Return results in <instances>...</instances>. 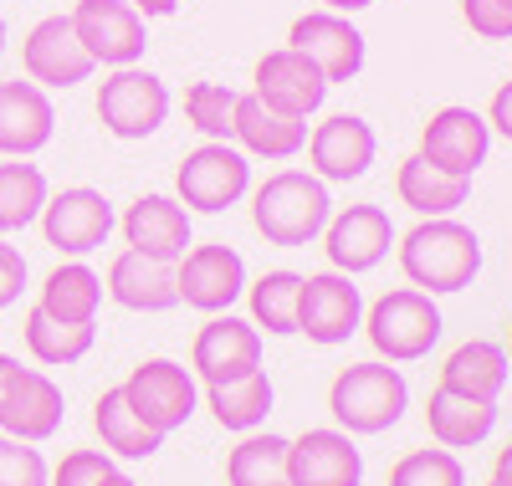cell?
I'll use <instances>...</instances> for the list:
<instances>
[{
  "mask_svg": "<svg viewBox=\"0 0 512 486\" xmlns=\"http://www.w3.org/2000/svg\"><path fill=\"white\" fill-rule=\"evenodd\" d=\"M400 272L415 292H466L482 272V236L472 226H461L456 215L420 220L400 236Z\"/></svg>",
  "mask_w": 512,
  "mask_h": 486,
  "instance_id": "obj_1",
  "label": "cell"
},
{
  "mask_svg": "<svg viewBox=\"0 0 512 486\" xmlns=\"http://www.w3.org/2000/svg\"><path fill=\"white\" fill-rule=\"evenodd\" d=\"M333 215V195L308 169H277L251 190V226L267 246H313Z\"/></svg>",
  "mask_w": 512,
  "mask_h": 486,
  "instance_id": "obj_2",
  "label": "cell"
},
{
  "mask_svg": "<svg viewBox=\"0 0 512 486\" xmlns=\"http://www.w3.org/2000/svg\"><path fill=\"white\" fill-rule=\"evenodd\" d=\"M405 410H410V384L384 359L349 364L328 384V415L344 435H384V430L400 425Z\"/></svg>",
  "mask_w": 512,
  "mask_h": 486,
  "instance_id": "obj_3",
  "label": "cell"
},
{
  "mask_svg": "<svg viewBox=\"0 0 512 486\" xmlns=\"http://www.w3.org/2000/svg\"><path fill=\"white\" fill-rule=\"evenodd\" d=\"M374 343V353L384 364H415L425 359L436 343H441V307L431 292H415V287H395V292H384L364 307V323H359Z\"/></svg>",
  "mask_w": 512,
  "mask_h": 486,
  "instance_id": "obj_4",
  "label": "cell"
},
{
  "mask_svg": "<svg viewBox=\"0 0 512 486\" xmlns=\"http://www.w3.org/2000/svg\"><path fill=\"white\" fill-rule=\"evenodd\" d=\"M251 195V159L236 144H200L175 169V200L190 215H221Z\"/></svg>",
  "mask_w": 512,
  "mask_h": 486,
  "instance_id": "obj_5",
  "label": "cell"
},
{
  "mask_svg": "<svg viewBox=\"0 0 512 486\" xmlns=\"http://www.w3.org/2000/svg\"><path fill=\"white\" fill-rule=\"evenodd\" d=\"M169 118V87L164 77L144 72V67H113L98 82V123L113 139L139 144L149 134H159Z\"/></svg>",
  "mask_w": 512,
  "mask_h": 486,
  "instance_id": "obj_6",
  "label": "cell"
},
{
  "mask_svg": "<svg viewBox=\"0 0 512 486\" xmlns=\"http://www.w3.org/2000/svg\"><path fill=\"white\" fill-rule=\"evenodd\" d=\"M123 400L128 410H134L154 435H175L190 425L195 405H200V389H195V374L175 359H144L134 374H128L123 384Z\"/></svg>",
  "mask_w": 512,
  "mask_h": 486,
  "instance_id": "obj_7",
  "label": "cell"
},
{
  "mask_svg": "<svg viewBox=\"0 0 512 486\" xmlns=\"http://www.w3.org/2000/svg\"><path fill=\"white\" fill-rule=\"evenodd\" d=\"M36 220H41V236H47L52 251L82 261V256H93V251L113 236L118 210H113V200H108L103 190H93V185H72V190L47 195V205H41Z\"/></svg>",
  "mask_w": 512,
  "mask_h": 486,
  "instance_id": "obj_8",
  "label": "cell"
},
{
  "mask_svg": "<svg viewBox=\"0 0 512 486\" xmlns=\"http://www.w3.org/2000/svg\"><path fill=\"white\" fill-rule=\"evenodd\" d=\"M82 52L93 57V67H139L149 47V21L128 6V0H77V11L67 16Z\"/></svg>",
  "mask_w": 512,
  "mask_h": 486,
  "instance_id": "obj_9",
  "label": "cell"
},
{
  "mask_svg": "<svg viewBox=\"0 0 512 486\" xmlns=\"http://www.w3.org/2000/svg\"><path fill=\"white\" fill-rule=\"evenodd\" d=\"M395 220L384 205H344L328 215L323 226V251H328V272H344V277H364L374 272L395 246Z\"/></svg>",
  "mask_w": 512,
  "mask_h": 486,
  "instance_id": "obj_10",
  "label": "cell"
},
{
  "mask_svg": "<svg viewBox=\"0 0 512 486\" xmlns=\"http://www.w3.org/2000/svg\"><path fill=\"white\" fill-rule=\"evenodd\" d=\"M175 287H180V302L195 307V313H210V318L231 313V302L246 292V261L226 241L190 246L175 261Z\"/></svg>",
  "mask_w": 512,
  "mask_h": 486,
  "instance_id": "obj_11",
  "label": "cell"
},
{
  "mask_svg": "<svg viewBox=\"0 0 512 486\" xmlns=\"http://www.w3.org/2000/svg\"><path fill=\"white\" fill-rule=\"evenodd\" d=\"M364 323V297L344 272H313L297 287V333H308L323 348L349 343Z\"/></svg>",
  "mask_w": 512,
  "mask_h": 486,
  "instance_id": "obj_12",
  "label": "cell"
},
{
  "mask_svg": "<svg viewBox=\"0 0 512 486\" xmlns=\"http://www.w3.org/2000/svg\"><path fill=\"white\" fill-rule=\"evenodd\" d=\"M487 154H492V128L477 108H461V103L436 108L420 128V159L456 174V180H472L487 164Z\"/></svg>",
  "mask_w": 512,
  "mask_h": 486,
  "instance_id": "obj_13",
  "label": "cell"
},
{
  "mask_svg": "<svg viewBox=\"0 0 512 486\" xmlns=\"http://www.w3.org/2000/svg\"><path fill=\"white\" fill-rule=\"evenodd\" d=\"M251 98L262 103V108H272V113H282V118L308 123V118L323 108V98H328V82H323V72H318L303 52L277 47V52H267L262 62H256V72H251Z\"/></svg>",
  "mask_w": 512,
  "mask_h": 486,
  "instance_id": "obj_14",
  "label": "cell"
},
{
  "mask_svg": "<svg viewBox=\"0 0 512 486\" xmlns=\"http://www.w3.org/2000/svg\"><path fill=\"white\" fill-rule=\"evenodd\" d=\"M287 47L292 52H303L323 82H354L364 72V31L349 21V16H338V11H308V16H297L292 31H287Z\"/></svg>",
  "mask_w": 512,
  "mask_h": 486,
  "instance_id": "obj_15",
  "label": "cell"
},
{
  "mask_svg": "<svg viewBox=\"0 0 512 486\" xmlns=\"http://www.w3.org/2000/svg\"><path fill=\"white\" fill-rule=\"evenodd\" d=\"M374 154H379V139H374V128L359 113H333L308 134V159H313L308 174H318L323 185L364 180Z\"/></svg>",
  "mask_w": 512,
  "mask_h": 486,
  "instance_id": "obj_16",
  "label": "cell"
},
{
  "mask_svg": "<svg viewBox=\"0 0 512 486\" xmlns=\"http://www.w3.org/2000/svg\"><path fill=\"white\" fill-rule=\"evenodd\" d=\"M21 67H26V82H36V87H77V82H88L98 72L93 57L82 52V41H77L67 16H41L26 31Z\"/></svg>",
  "mask_w": 512,
  "mask_h": 486,
  "instance_id": "obj_17",
  "label": "cell"
},
{
  "mask_svg": "<svg viewBox=\"0 0 512 486\" xmlns=\"http://www.w3.org/2000/svg\"><path fill=\"white\" fill-rule=\"evenodd\" d=\"M190 369L205 384H226V379H246L262 369V333H256L246 318L216 313L190 343Z\"/></svg>",
  "mask_w": 512,
  "mask_h": 486,
  "instance_id": "obj_18",
  "label": "cell"
},
{
  "mask_svg": "<svg viewBox=\"0 0 512 486\" xmlns=\"http://www.w3.org/2000/svg\"><path fill=\"white\" fill-rule=\"evenodd\" d=\"M287 476H292V486H359L364 451L338 425L303 430L297 440H287Z\"/></svg>",
  "mask_w": 512,
  "mask_h": 486,
  "instance_id": "obj_19",
  "label": "cell"
},
{
  "mask_svg": "<svg viewBox=\"0 0 512 486\" xmlns=\"http://www.w3.org/2000/svg\"><path fill=\"white\" fill-rule=\"evenodd\" d=\"M118 226H123L128 251L169 261V267L190 251V210L175 195H139L134 205L118 215Z\"/></svg>",
  "mask_w": 512,
  "mask_h": 486,
  "instance_id": "obj_20",
  "label": "cell"
},
{
  "mask_svg": "<svg viewBox=\"0 0 512 486\" xmlns=\"http://www.w3.org/2000/svg\"><path fill=\"white\" fill-rule=\"evenodd\" d=\"M52 134H57V108L47 98V87H36L26 77L0 82V154L31 159L52 144Z\"/></svg>",
  "mask_w": 512,
  "mask_h": 486,
  "instance_id": "obj_21",
  "label": "cell"
},
{
  "mask_svg": "<svg viewBox=\"0 0 512 486\" xmlns=\"http://www.w3.org/2000/svg\"><path fill=\"white\" fill-rule=\"evenodd\" d=\"M62 415H67L62 389L41 369H16L6 405H0V430L11 440H26V446H41V440H52L62 430Z\"/></svg>",
  "mask_w": 512,
  "mask_h": 486,
  "instance_id": "obj_22",
  "label": "cell"
},
{
  "mask_svg": "<svg viewBox=\"0 0 512 486\" xmlns=\"http://www.w3.org/2000/svg\"><path fill=\"white\" fill-rule=\"evenodd\" d=\"M103 292L118 307H128V313H169V307H180L175 267H169V261H154V256H139V251H118L108 261Z\"/></svg>",
  "mask_w": 512,
  "mask_h": 486,
  "instance_id": "obj_23",
  "label": "cell"
},
{
  "mask_svg": "<svg viewBox=\"0 0 512 486\" xmlns=\"http://www.w3.org/2000/svg\"><path fill=\"white\" fill-rule=\"evenodd\" d=\"M231 139L246 159H267V164H282V159H297L308 149V123L297 118H282L272 108H262L251 93L236 98V113H231Z\"/></svg>",
  "mask_w": 512,
  "mask_h": 486,
  "instance_id": "obj_24",
  "label": "cell"
},
{
  "mask_svg": "<svg viewBox=\"0 0 512 486\" xmlns=\"http://www.w3.org/2000/svg\"><path fill=\"white\" fill-rule=\"evenodd\" d=\"M507 379H512V359L492 338H466L461 348L446 353V364H441V389L466 394V400H482V405L502 400Z\"/></svg>",
  "mask_w": 512,
  "mask_h": 486,
  "instance_id": "obj_25",
  "label": "cell"
},
{
  "mask_svg": "<svg viewBox=\"0 0 512 486\" xmlns=\"http://www.w3.org/2000/svg\"><path fill=\"white\" fill-rule=\"evenodd\" d=\"M425 425H431V440L441 451H472L497 430V405L466 400V394H451L436 384L431 400H425Z\"/></svg>",
  "mask_w": 512,
  "mask_h": 486,
  "instance_id": "obj_26",
  "label": "cell"
},
{
  "mask_svg": "<svg viewBox=\"0 0 512 486\" xmlns=\"http://www.w3.org/2000/svg\"><path fill=\"white\" fill-rule=\"evenodd\" d=\"M395 195L400 205H410L420 220H436V215H456L466 200H472V180H456V174L425 164L420 154H410L395 174Z\"/></svg>",
  "mask_w": 512,
  "mask_h": 486,
  "instance_id": "obj_27",
  "label": "cell"
},
{
  "mask_svg": "<svg viewBox=\"0 0 512 486\" xmlns=\"http://www.w3.org/2000/svg\"><path fill=\"white\" fill-rule=\"evenodd\" d=\"M36 307L57 323H98V307H103V277L88 267V261H62V267L47 272L41 282Z\"/></svg>",
  "mask_w": 512,
  "mask_h": 486,
  "instance_id": "obj_28",
  "label": "cell"
},
{
  "mask_svg": "<svg viewBox=\"0 0 512 486\" xmlns=\"http://www.w3.org/2000/svg\"><path fill=\"white\" fill-rule=\"evenodd\" d=\"M205 405L216 415L221 430H236V435H251L262 430L272 405H277V389L267 379V369H256L246 379H226V384H205Z\"/></svg>",
  "mask_w": 512,
  "mask_h": 486,
  "instance_id": "obj_29",
  "label": "cell"
},
{
  "mask_svg": "<svg viewBox=\"0 0 512 486\" xmlns=\"http://www.w3.org/2000/svg\"><path fill=\"white\" fill-rule=\"evenodd\" d=\"M93 430H98V440H103V451H108V456H123V461H149V456H159V446H164V435H154L134 410H128V400H123L118 384L98 394Z\"/></svg>",
  "mask_w": 512,
  "mask_h": 486,
  "instance_id": "obj_30",
  "label": "cell"
},
{
  "mask_svg": "<svg viewBox=\"0 0 512 486\" xmlns=\"http://www.w3.org/2000/svg\"><path fill=\"white\" fill-rule=\"evenodd\" d=\"M93 343H98V328L93 323H57V318L41 313V307H31V313H26V348H31V359L47 364V369L82 364L93 353Z\"/></svg>",
  "mask_w": 512,
  "mask_h": 486,
  "instance_id": "obj_31",
  "label": "cell"
},
{
  "mask_svg": "<svg viewBox=\"0 0 512 486\" xmlns=\"http://www.w3.org/2000/svg\"><path fill=\"white\" fill-rule=\"evenodd\" d=\"M226 486H292L287 476V440L272 430L241 435V446L226 456Z\"/></svg>",
  "mask_w": 512,
  "mask_h": 486,
  "instance_id": "obj_32",
  "label": "cell"
},
{
  "mask_svg": "<svg viewBox=\"0 0 512 486\" xmlns=\"http://www.w3.org/2000/svg\"><path fill=\"white\" fill-rule=\"evenodd\" d=\"M297 287H303V272H287V267L246 282L251 328H256V333H272V338L297 333Z\"/></svg>",
  "mask_w": 512,
  "mask_h": 486,
  "instance_id": "obj_33",
  "label": "cell"
},
{
  "mask_svg": "<svg viewBox=\"0 0 512 486\" xmlns=\"http://www.w3.org/2000/svg\"><path fill=\"white\" fill-rule=\"evenodd\" d=\"M47 174L26 159H6L0 164V236L36 226L41 205H47Z\"/></svg>",
  "mask_w": 512,
  "mask_h": 486,
  "instance_id": "obj_34",
  "label": "cell"
},
{
  "mask_svg": "<svg viewBox=\"0 0 512 486\" xmlns=\"http://www.w3.org/2000/svg\"><path fill=\"white\" fill-rule=\"evenodd\" d=\"M236 87L226 82H190L185 87V118L200 128L205 144H231V113H236Z\"/></svg>",
  "mask_w": 512,
  "mask_h": 486,
  "instance_id": "obj_35",
  "label": "cell"
},
{
  "mask_svg": "<svg viewBox=\"0 0 512 486\" xmlns=\"http://www.w3.org/2000/svg\"><path fill=\"white\" fill-rule=\"evenodd\" d=\"M390 486H466V466L456 451H410L390 466Z\"/></svg>",
  "mask_w": 512,
  "mask_h": 486,
  "instance_id": "obj_36",
  "label": "cell"
},
{
  "mask_svg": "<svg viewBox=\"0 0 512 486\" xmlns=\"http://www.w3.org/2000/svg\"><path fill=\"white\" fill-rule=\"evenodd\" d=\"M47 461H41L36 446H26V440H11L0 435V486H47Z\"/></svg>",
  "mask_w": 512,
  "mask_h": 486,
  "instance_id": "obj_37",
  "label": "cell"
},
{
  "mask_svg": "<svg viewBox=\"0 0 512 486\" xmlns=\"http://www.w3.org/2000/svg\"><path fill=\"white\" fill-rule=\"evenodd\" d=\"M113 456L108 451H67L62 466L47 476V486H103L113 476Z\"/></svg>",
  "mask_w": 512,
  "mask_h": 486,
  "instance_id": "obj_38",
  "label": "cell"
},
{
  "mask_svg": "<svg viewBox=\"0 0 512 486\" xmlns=\"http://www.w3.org/2000/svg\"><path fill=\"white\" fill-rule=\"evenodd\" d=\"M461 16L482 41H512V6L507 0H461Z\"/></svg>",
  "mask_w": 512,
  "mask_h": 486,
  "instance_id": "obj_39",
  "label": "cell"
},
{
  "mask_svg": "<svg viewBox=\"0 0 512 486\" xmlns=\"http://www.w3.org/2000/svg\"><path fill=\"white\" fill-rule=\"evenodd\" d=\"M21 287H26V256L0 236V313L21 302Z\"/></svg>",
  "mask_w": 512,
  "mask_h": 486,
  "instance_id": "obj_40",
  "label": "cell"
},
{
  "mask_svg": "<svg viewBox=\"0 0 512 486\" xmlns=\"http://www.w3.org/2000/svg\"><path fill=\"white\" fill-rule=\"evenodd\" d=\"M487 128H497V134L512 144V82H502L492 93V108H487Z\"/></svg>",
  "mask_w": 512,
  "mask_h": 486,
  "instance_id": "obj_41",
  "label": "cell"
},
{
  "mask_svg": "<svg viewBox=\"0 0 512 486\" xmlns=\"http://www.w3.org/2000/svg\"><path fill=\"white\" fill-rule=\"evenodd\" d=\"M128 6H134L144 21H159V16H175V11L185 6V0H128Z\"/></svg>",
  "mask_w": 512,
  "mask_h": 486,
  "instance_id": "obj_42",
  "label": "cell"
},
{
  "mask_svg": "<svg viewBox=\"0 0 512 486\" xmlns=\"http://www.w3.org/2000/svg\"><path fill=\"white\" fill-rule=\"evenodd\" d=\"M492 481H497V486H512V440H507V446L497 451V461H492Z\"/></svg>",
  "mask_w": 512,
  "mask_h": 486,
  "instance_id": "obj_43",
  "label": "cell"
},
{
  "mask_svg": "<svg viewBox=\"0 0 512 486\" xmlns=\"http://www.w3.org/2000/svg\"><path fill=\"white\" fill-rule=\"evenodd\" d=\"M16 359H11V353H0V405H6V389H11V379H16Z\"/></svg>",
  "mask_w": 512,
  "mask_h": 486,
  "instance_id": "obj_44",
  "label": "cell"
},
{
  "mask_svg": "<svg viewBox=\"0 0 512 486\" xmlns=\"http://www.w3.org/2000/svg\"><path fill=\"white\" fill-rule=\"evenodd\" d=\"M374 0H323V11H338V16H354V11H369Z\"/></svg>",
  "mask_w": 512,
  "mask_h": 486,
  "instance_id": "obj_45",
  "label": "cell"
},
{
  "mask_svg": "<svg viewBox=\"0 0 512 486\" xmlns=\"http://www.w3.org/2000/svg\"><path fill=\"white\" fill-rule=\"evenodd\" d=\"M103 486H139V481H134V476H123V471H113V476H108Z\"/></svg>",
  "mask_w": 512,
  "mask_h": 486,
  "instance_id": "obj_46",
  "label": "cell"
},
{
  "mask_svg": "<svg viewBox=\"0 0 512 486\" xmlns=\"http://www.w3.org/2000/svg\"><path fill=\"white\" fill-rule=\"evenodd\" d=\"M0 52H6V16H0Z\"/></svg>",
  "mask_w": 512,
  "mask_h": 486,
  "instance_id": "obj_47",
  "label": "cell"
},
{
  "mask_svg": "<svg viewBox=\"0 0 512 486\" xmlns=\"http://www.w3.org/2000/svg\"><path fill=\"white\" fill-rule=\"evenodd\" d=\"M502 348H507V359H512V323H507V343Z\"/></svg>",
  "mask_w": 512,
  "mask_h": 486,
  "instance_id": "obj_48",
  "label": "cell"
},
{
  "mask_svg": "<svg viewBox=\"0 0 512 486\" xmlns=\"http://www.w3.org/2000/svg\"><path fill=\"white\" fill-rule=\"evenodd\" d=\"M487 486H497V481H487Z\"/></svg>",
  "mask_w": 512,
  "mask_h": 486,
  "instance_id": "obj_49",
  "label": "cell"
},
{
  "mask_svg": "<svg viewBox=\"0 0 512 486\" xmlns=\"http://www.w3.org/2000/svg\"><path fill=\"white\" fill-rule=\"evenodd\" d=\"M507 6H512V0H507Z\"/></svg>",
  "mask_w": 512,
  "mask_h": 486,
  "instance_id": "obj_50",
  "label": "cell"
}]
</instances>
